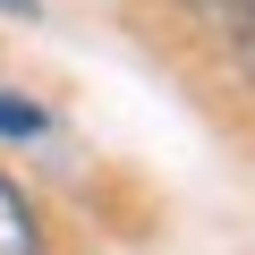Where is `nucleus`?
I'll return each mask as SVG.
<instances>
[{
    "label": "nucleus",
    "instance_id": "obj_1",
    "mask_svg": "<svg viewBox=\"0 0 255 255\" xmlns=\"http://www.w3.org/2000/svg\"><path fill=\"white\" fill-rule=\"evenodd\" d=\"M0 255H43V221L17 179H0Z\"/></svg>",
    "mask_w": 255,
    "mask_h": 255
},
{
    "label": "nucleus",
    "instance_id": "obj_2",
    "mask_svg": "<svg viewBox=\"0 0 255 255\" xmlns=\"http://www.w3.org/2000/svg\"><path fill=\"white\" fill-rule=\"evenodd\" d=\"M179 17L187 26H213V34H238L255 17V0H179Z\"/></svg>",
    "mask_w": 255,
    "mask_h": 255
},
{
    "label": "nucleus",
    "instance_id": "obj_3",
    "mask_svg": "<svg viewBox=\"0 0 255 255\" xmlns=\"http://www.w3.org/2000/svg\"><path fill=\"white\" fill-rule=\"evenodd\" d=\"M43 128H51V119H43L34 102H17V94H0V136H43Z\"/></svg>",
    "mask_w": 255,
    "mask_h": 255
},
{
    "label": "nucleus",
    "instance_id": "obj_4",
    "mask_svg": "<svg viewBox=\"0 0 255 255\" xmlns=\"http://www.w3.org/2000/svg\"><path fill=\"white\" fill-rule=\"evenodd\" d=\"M230 51H238V77H247V94H255V17L230 34Z\"/></svg>",
    "mask_w": 255,
    "mask_h": 255
},
{
    "label": "nucleus",
    "instance_id": "obj_5",
    "mask_svg": "<svg viewBox=\"0 0 255 255\" xmlns=\"http://www.w3.org/2000/svg\"><path fill=\"white\" fill-rule=\"evenodd\" d=\"M0 9H9V17H34V9H43V0H0Z\"/></svg>",
    "mask_w": 255,
    "mask_h": 255
}]
</instances>
